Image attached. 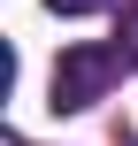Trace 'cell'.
<instances>
[{
	"instance_id": "obj_1",
	"label": "cell",
	"mask_w": 138,
	"mask_h": 146,
	"mask_svg": "<svg viewBox=\"0 0 138 146\" xmlns=\"http://www.w3.org/2000/svg\"><path fill=\"white\" fill-rule=\"evenodd\" d=\"M131 62L115 54V46H100V38H85V46H61V62H54V108L61 115H85V108H100L108 92H115V77H123Z\"/></svg>"
},
{
	"instance_id": "obj_2",
	"label": "cell",
	"mask_w": 138,
	"mask_h": 146,
	"mask_svg": "<svg viewBox=\"0 0 138 146\" xmlns=\"http://www.w3.org/2000/svg\"><path fill=\"white\" fill-rule=\"evenodd\" d=\"M115 54H123V62H131V69H138V0H131V8H123V31H115Z\"/></svg>"
},
{
	"instance_id": "obj_3",
	"label": "cell",
	"mask_w": 138,
	"mask_h": 146,
	"mask_svg": "<svg viewBox=\"0 0 138 146\" xmlns=\"http://www.w3.org/2000/svg\"><path fill=\"white\" fill-rule=\"evenodd\" d=\"M54 15H92V8H115V0H46Z\"/></svg>"
}]
</instances>
